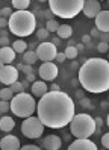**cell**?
I'll list each match as a JSON object with an SVG mask.
<instances>
[{
	"instance_id": "1",
	"label": "cell",
	"mask_w": 109,
	"mask_h": 150,
	"mask_svg": "<svg viewBox=\"0 0 109 150\" xmlns=\"http://www.w3.org/2000/svg\"><path fill=\"white\" fill-rule=\"evenodd\" d=\"M36 114L44 127L62 129L76 115V105L64 91H50L36 103Z\"/></svg>"
},
{
	"instance_id": "2",
	"label": "cell",
	"mask_w": 109,
	"mask_h": 150,
	"mask_svg": "<svg viewBox=\"0 0 109 150\" xmlns=\"http://www.w3.org/2000/svg\"><path fill=\"white\" fill-rule=\"evenodd\" d=\"M79 83L85 91L100 94L109 90V62L103 58L84 61L79 68Z\"/></svg>"
},
{
	"instance_id": "3",
	"label": "cell",
	"mask_w": 109,
	"mask_h": 150,
	"mask_svg": "<svg viewBox=\"0 0 109 150\" xmlns=\"http://www.w3.org/2000/svg\"><path fill=\"white\" fill-rule=\"evenodd\" d=\"M8 28L18 38L29 37L36 29V18L30 11H14L8 20Z\"/></svg>"
},
{
	"instance_id": "4",
	"label": "cell",
	"mask_w": 109,
	"mask_h": 150,
	"mask_svg": "<svg viewBox=\"0 0 109 150\" xmlns=\"http://www.w3.org/2000/svg\"><path fill=\"white\" fill-rule=\"evenodd\" d=\"M70 132L76 139H89L97 132L96 121L88 114H76L70 123Z\"/></svg>"
},
{
	"instance_id": "5",
	"label": "cell",
	"mask_w": 109,
	"mask_h": 150,
	"mask_svg": "<svg viewBox=\"0 0 109 150\" xmlns=\"http://www.w3.org/2000/svg\"><path fill=\"white\" fill-rule=\"evenodd\" d=\"M49 9L59 18H74L84 9V0H50Z\"/></svg>"
},
{
	"instance_id": "6",
	"label": "cell",
	"mask_w": 109,
	"mask_h": 150,
	"mask_svg": "<svg viewBox=\"0 0 109 150\" xmlns=\"http://www.w3.org/2000/svg\"><path fill=\"white\" fill-rule=\"evenodd\" d=\"M9 105H11V112L14 114V115L20 117V118H29L36 111L35 97L29 93L15 94L14 99L9 102Z\"/></svg>"
},
{
	"instance_id": "7",
	"label": "cell",
	"mask_w": 109,
	"mask_h": 150,
	"mask_svg": "<svg viewBox=\"0 0 109 150\" xmlns=\"http://www.w3.org/2000/svg\"><path fill=\"white\" fill-rule=\"evenodd\" d=\"M44 132V125L41 123V120L38 117H29V118H24L21 123V134L26 138H30V139H36L42 135Z\"/></svg>"
},
{
	"instance_id": "8",
	"label": "cell",
	"mask_w": 109,
	"mask_h": 150,
	"mask_svg": "<svg viewBox=\"0 0 109 150\" xmlns=\"http://www.w3.org/2000/svg\"><path fill=\"white\" fill-rule=\"evenodd\" d=\"M36 56L38 59H41L42 62H53L56 59V55H58V49L53 42H49V41H44L41 44H38V47L35 50Z\"/></svg>"
},
{
	"instance_id": "9",
	"label": "cell",
	"mask_w": 109,
	"mask_h": 150,
	"mask_svg": "<svg viewBox=\"0 0 109 150\" xmlns=\"http://www.w3.org/2000/svg\"><path fill=\"white\" fill-rule=\"evenodd\" d=\"M38 74L42 81H54L59 74V70H58V65L54 62H42L41 67L38 68Z\"/></svg>"
},
{
	"instance_id": "10",
	"label": "cell",
	"mask_w": 109,
	"mask_h": 150,
	"mask_svg": "<svg viewBox=\"0 0 109 150\" xmlns=\"http://www.w3.org/2000/svg\"><path fill=\"white\" fill-rule=\"evenodd\" d=\"M18 81V70L14 65H5L0 70V82L6 86H11Z\"/></svg>"
},
{
	"instance_id": "11",
	"label": "cell",
	"mask_w": 109,
	"mask_h": 150,
	"mask_svg": "<svg viewBox=\"0 0 109 150\" xmlns=\"http://www.w3.org/2000/svg\"><path fill=\"white\" fill-rule=\"evenodd\" d=\"M100 11H102L100 2H97V0H84V9H82V12L85 14V17H88V18H96L100 14Z\"/></svg>"
},
{
	"instance_id": "12",
	"label": "cell",
	"mask_w": 109,
	"mask_h": 150,
	"mask_svg": "<svg viewBox=\"0 0 109 150\" xmlns=\"http://www.w3.org/2000/svg\"><path fill=\"white\" fill-rule=\"evenodd\" d=\"M20 149H21L20 139L15 135L8 134L0 139V150H20Z\"/></svg>"
},
{
	"instance_id": "13",
	"label": "cell",
	"mask_w": 109,
	"mask_h": 150,
	"mask_svg": "<svg viewBox=\"0 0 109 150\" xmlns=\"http://www.w3.org/2000/svg\"><path fill=\"white\" fill-rule=\"evenodd\" d=\"M96 21V29L100 32V33H105L108 32L109 33V11H100V14L94 18Z\"/></svg>"
},
{
	"instance_id": "14",
	"label": "cell",
	"mask_w": 109,
	"mask_h": 150,
	"mask_svg": "<svg viewBox=\"0 0 109 150\" xmlns=\"http://www.w3.org/2000/svg\"><path fill=\"white\" fill-rule=\"evenodd\" d=\"M41 146L45 150H59L62 146V139L58 135H47L41 141Z\"/></svg>"
},
{
	"instance_id": "15",
	"label": "cell",
	"mask_w": 109,
	"mask_h": 150,
	"mask_svg": "<svg viewBox=\"0 0 109 150\" xmlns=\"http://www.w3.org/2000/svg\"><path fill=\"white\" fill-rule=\"evenodd\" d=\"M68 150H98L91 139H76L68 146Z\"/></svg>"
},
{
	"instance_id": "16",
	"label": "cell",
	"mask_w": 109,
	"mask_h": 150,
	"mask_svg": "<svg viewBox=\"0 0 109 150\" xmlns=\"http://www.w3.org/2000/svg\"><path fill=\"white\" fill-rule=\"evenodd\" d=\"M30 91H32V96L33 97H38V99H41V97L44 94L49 93V85L45 83L44 81H35L30 86Z\"/></svg>"
},
{
	"instance_id": "17",
	"label": "cell",
	"mask_w": 109,
	"mask_h": 150,
	"mask_svg": "<svg viewBox=\"0 0 109 150\" xmlns=\"http://www.w3.org/2000/svg\"><path fill=\"white\" fill-rule=\"evenodd\" d=\"M15 52L12 47H0V61L5 64V65H11L15 59Z\"/></svg>"
},
{
	"instance_id": "18",
	"label": "cell",
	"mask_w": 109,
	"mask_h": 150,
	"mask_svg": "<svg viewBox=\"0 0 109 150\" xmlns=\"http://www.w3.org/2000/svg\"><path fill=\"white\" fill-rule=\"evenodd\" d=\"M15 127V121L12 117L9 115H3L2 118H0V130L6 132V134H9V132H12Z\"/></svg>"
},
{
	"instance_id": "19",
	"label": "cell",
	"mask_w": 109,
	"mask_h": 150,
	"mask_svg": "<svg viewBox=\"0 0 109 150\" xmlns=\"http://www.w3.org/2000/svg\"><path fill=\"white\" fill-rule=\"evenodd\" d=\"M58 38L61 40H67V38H71L73 35V28L70 24H59V29H58Z\"/></svg>"
},
{
	"instance_id": "20",
	"label": "cell",
	"mask_w": 109,
	"mask_h": 150,
	"mask_svg": "<svg viewBox=\"0 0 109 150\" xmlns=\"http://www.w3.org/2000/svg\"><path fill=\"white\" fill-rule=\"evenodd\" d=\"M21 59H23V64H24V65H33V64L36 62V61H38V56H36L35 52L27 50L26 53H23Z\"/></svg>"
},
{
	"instance_id": "21",
	"label": "cell",
	"mask_w": 109,
	"mask_h": 150,
	"mask_svg": "<svg viewBox=\"0 0 109 150\" xmlns=\"http://www.w3.org/2000/svg\"><path fill=\"white\" fill-rule=\"evenodd\" d=\"M27 47H29V44H27L26 41H23V40H17V41L12 42V49H14L15 53H21V55L26 53Z\"/></svg>"
},
{
	"instance_id": "22",
	"label": "cell",
	"mask_w": 109,
	"mask_h": 150,
	"mask_svg": "<svg viewBox=\"0 0 109 150\" xmlns=\"http://www.w3.org/2000/svg\"><path fill=\"white\" fill-rule=\"evenodd\" d=\"M12 8H15V11H27V8L30 6L29 0H12L11 2Z\"/></svg>"
},
{
	"instance_id": "23",
	"label": "cell",
	"mask_w": 109,
	"mask_h": 150,
	"mask_svg": "<svg viewBox=\"0 0 109 150\" xmlns=\"http://www.w3.org/2000/svg\"><path fill=\"white\" fill-rule=\"evenodd\" d=\"M14 93H12V90L9 86H5L3 90H0V100H3V102H11L12 99H14Z\"/></svg>"
},
{
	"instance_id": "24",
	"label": "cell",
	"mask_w": 109,
	"mask_h": 150,
	"mask_svg": "<svg viewBox=\"0 0 109 150\" xmlns=\"http://www.w3.org/2000/svg\"><path fill=\"white\" fill-rule=\"evenodd\" d=\"M64 53H65V56H67V59H76L77 58V49H76V46H68L65 50H64Z\"/></svg>"
},
{
	"instance_id": "25",
	"label": "cell",
	"mask_w": 109,
	"mask_h": 150,
	"mask_svg": "<svg viewBox=\"0 0 109 150\" xmlns=\"http://www.w3.org/2000/svg\"><path fill=\"white\" fill-rule=\"evenodd\" d=\"M45 29H47L49 32H58V29H59V21L58 20H50V21H47L45 23Z\"/></svg>"
},
{
	"instance_id": "26",
	"label": "cell",
	"mask_w": 109,
	"mask_h": 150,
	"mask_svg": "<svg viewBox=\"0 0 109 150\" xmlns=\"http://www.w3.org/2000/svg\"><path fill=\"white\" fill-rule=\"evenodd\" d=\"M49 35H50V32L45 29V28H40L38 30H36V37H38L40 40H42V42H44V41H47Z\"/></svg>"
},
{
	"instance_id": "27",
	"label": "cell",
	"mask_w": 109,
	"mask_h": 150,
	"mask_svg": "<svg viewBox=\"0 0 109 150\" xmlns=\"http://www.w3.org/2000/svg\"><path fill=\"white\" fill-rule=\"evenodd\" d=\"M12 90V93L14 94H21V93H24V88H23V83L20 82V81H17L15 83H12L11 86H9Z\"/></svg>"
},
{
	"instance_id": "28",
	"label": "cell",
	"mask_w": 109,
	"mask_h": 150,
	"mask_svg": "<svg viewBox=\"0 0 109 150\" xmlns=\"http://www.w3.org/2000/svg\"><path fill=\"white\" fill-rule=\"evenodd\" d=\"M11 111V105L9 102H3L0 100V114H3V115H8V112Z\"/></svg>"
},
{
	"instance_id": "29",
	"label": "cell",
	"mask_w": 109,
	"mask_h": 150,
	"mask_svg": "<svg viewBox=\"0 0 109 150\" xmlns=\"http://www.w3.org/2000/svg\"><path fill=\"white\" fill-rule=\"evenodd\" d=\"M0 11H2V17H3V18H6V20H9V17L14 14L12 8H8V6H6V8H2Z\"/></svg>"
},
{
	"instance_id": "30",
	"label": "cell",
	"mask_w": 109,
	"mask_h": 150,
	"mask_svg": "<svg viewBox=\"0 0 109 150\" xmlns=\"http://www.w3.org/2000/svg\"><path fill=\"white\" fill-rule=\"evenodd\" d=\"M80 106L82 108H85V109H93L94 106H93V103H91V100L89 99H80Z\"/></svg>"
},
{
	"instance_id": "31",
	"label": "cell",
	"mask_w": 109,
	"mask_h": 150,
	"mask_svg": "<svg viewBox=\"0 0 109 150\" xmlns=\"http://www.w3.org/2000/svg\"><path fill=\"white\" fill-rule=\"evenodd\" d=\"M97 50L100 52V53H106V52H109V44L100 41V42L97 44Z\"/></svg>"
},
{
	"instance_id": "32",
	"label": "cell",
	"mask_w": 109,
	"mask_h": 150,
	"mask_svg": "<svg viewBox=\"0 0 109 150\" xmlns=\"http://www.w3.org/2000/svg\"><path fill=\"white\" fill-rule=\"evenodd\" d=\"M102 144L106 150H109V132H106V134L102 137Z\"/></svg>"
},
{
	"instance_id": "33",
	"label": "cell",
	"mask_w": 109,
	"mask_h": 150,
	"mask_svg": "<svg viewBox=\"0 0 109 150\" xmlns=\"http://www.w3.org/2000/svg\"><path fill=\"white\" fill-rule=\"evenodd\" d=\"M65 59H67L65 53H64V52H58V55H56V59H54V61H56V62H59V64H62V62H64V61H65Z\"/></svg>"
},
{
	"instance_id": "34",
	"label": "cell",
	"mask_w": 109,
	"mask_h": 150,
	"mask_svg": "<svg viewBox=\"0 0 109 150\" xmlns=\"http://www.w3.org/2000/svg\"><path fill=\"white\" fill-rule=\"evenodd\" d=\"M20 150H41L38 146H35V144H26V146H23Z\"/></svg>"
},
{
	"instance_id": "35",
	"label": "cell",
	"mask_w": 109,
	"mask_h": 150,
	"mask_svg": "<svg viewBox=\"0 0 109 150\" xmlns=\"http://www.w3.org/2000/svg\"><path fill=\"white\" fill-rule=\"evenodd\" d=\"M21 71L27 76V74H32L33 73V68H32V65H23V70Z\"/></svg>"
},
{
	"instance_id": "36",
	"label": "cell",
	"mask_w": 109,
	"mask_h": 150,
	"mask_svg": "<svg viewBox=\"0 0 109 150\" xmlns=\"http://www.w3.org/2000/svg\"><path fill=\"white\" fill-rule=\"evenodd\" d=\"M100 41L102 42H106V44H109V33L108 32H105V33H100Z\"/></svg>"
},
{
	"instance_id": "37",
	"label": "cell",
	"mask_w": 109,
	"mask_h": 150,
	"mask_svg": "<svg viewBox=\"0 0 109 150\" xmlns=\"http://www.w3.org/2000/svg\"><path fill=\"white\" fill-rule=\"evenodd\" d=\"M94 121H96V127L97 129H102L103 127V118L97 117V118H94Z\"/></svg>"
},
{
	"instance_id": "38",
	"label": "cell",
	"mask_w": 109,
	"mask_h": 150,
	"mask_svg": "<svg viewBox=\"0 0 109 150\" xmlns=\"http://www.w3.org/2000/svg\"><path fill=\"white\" fill-rule=\"evenodd\" d=\"M0 44H2V47H8L9 38H8V37H0Z\"/></svg>"
},
{
	"instance_id": "39",
	"label": "cell",
	"mask_w": 109,
	"mask_h": 150,
	"mask_svg": "<svg viewBox=\"0 0 109 150\" xmlns=\"http://www.w3.org/2000/svg\"><path fill=\"white\" fill-rule=\"evenodd\" d=\"M89 37L91 38H97V37H100V32L96 28H93V29H91V32H89Z\"/></svg>"
},
{
	"instance_id": "40",
	"label": "cell",
	"mask_w": 109,
	"mask_h": 150,
	"mask_svg": "<svg viewBox=\"0 0 109 150\" xmlns=\"http://www.w3.org/2000/svg\"><path fill=\"white\" fill-rule=\"evenodd\" d=\"M82 44H85V46L91 44V37L89 35H84V37H82Z\"/></svg>"
},
{
	"instance_id": "41",
	"label": "cell",
	"mask_w": 109,
	"mask_h": 150,
	"mask_svg": "<svg viewBox=\"0 0 109 150\" xmlns=\"http://www.w3.org/2000/svg\"><path fill=\"white\" fill-rule=\"evenodd\" d=\"M35 77H36V76H35V73H32V74H27V76H26V81L29 82V83H30V82L33 83V82H35Z\"/></svg>"
},
{
	"instance_id": "42",
	"label": "cell",
	"mask_w": 109,
	"mask_h": 150,
	"mask_svg": "<svg viewBox=\"0 0 109 150\" xmlns=\"http://www.w3.org/2000/svg\"><path fill=\"white\" fill-rule=\"evenodd\" d=\"M6 26H8V20H6V18H3V17H0V29L6 28Z\"/></svg>"
},
{
	"instance_id": "43",
	"label": "cell",
	"mask_w": 109,
	"mask_h": 150,
	"mask_svg": "<svg viewBox=\"0 0 109 150\" xmlns=\"http://www.w3.org/2000/svg\"><path fill=\"white\" fill-rule=\"evenodd\" d=\"M49 90H50V91H61V88H59L58 83H52V85L49 86Z\"/></svg>"
},
{
	"instance_id": "44",
	"label": "cell",
	"mask_w": 109,
	"mask_h": 150,
	"mask_svg": "<svg viewBox=\"0 0 109 150\" xmlns=\"http://www.w3.org/2000/svg\"><path fill=\"white\" fill-rule=\"evenodd\" d=\"M44 15H45V18H47V21L53 20V14L50 12V9H49V11H45V12H44Z\"/></svg>"
},
{
	"instance_id": "45",
	"label": "cell",
	"mask_w": 109,
	"mask_h": 150,
	"mask_svg": "<svg viewBox=\"0 0 109 150\" xmlns=\"http://www.w3.org/2000/svg\"><path fill=\"white\" fill-rule=\"evenodd\" d=\"M76 49H77V52H82V50H85V44H82V42L76 44Z\"/></svg>"
},
{
	"instance_id": "46",
	"label": "cell",
	"mask_w": 109,
	"mask_h": 150,
	"mask_svg": "<svg viewBox=\"0 0 109 150\" xmlns=\"http://www.w3.org/2000/svg\"><path fill=\"white\" fill-rule=\"evenodd\" d=\"M76 97H77L79 100H80V99H84V91H77V93H76Z\"/></svg>"
},
{
	"instance_id": "47",
	"label": "cell",
	"mask_w": 109,
	"mask_h": 150,
	"mask_svg": "<svg viewBox=\"0 0 109 150\" xmlns=\"http://www.w3.org/2000/svg\"><path fill=\"white\" fill-rule=\"evenodd\" d=\"M52 42L54 44V46H58V44L61 42V38H58V37H56V38H53V41H52Z\"/></svg>"
},
{
	"instance_id": "48",
	"label": "cell",
	"mask_w": 109,
	"mask_h": 150,
	"mask_svg": "<svg viewBox=\"0 0 109 150\" xmlns=\"http://www.w3.org/2000/svg\"><path fill=\"white\" fill-rule=\"evenodd\" d=\"M21 83H23V88H24V90H26V88H29V85H30L27 81H24V82H21Z\"/></svg>"
},
{
	"instance_id": "49",
	"label": "cell",
	"mask_w": 109,
	"mask_h": 150,
	"mask_svg": "<svg viewBox=\"0 0 109 150\" xmlns=\"http://www.w3.org/2000/svg\"><path fill=\"white\" fill-rule=\"evenodd\" d=\"M106 106H109L108 102H102V108H106Z\"/></svg>"
},
{
	"instance_id": "50",
	"label": "cell",
	"mask_w": 109,
	"mask_h": 150,
	"mask_svg": "<svg viewBox=\"0 0 109 150\" xmlns=\"http://www.w3.org/2000/svg\"><path fill=\"white\" fill-rule=\"evenodd\" d=\"M106 125H108V127H109V114H108V118H106Z\"/></svg>"
},
{
	"instance_id": "51",
	"label": "cell",
	"mask_w": 109,
	"mask_h": 150,
	"mask_svg": "<svg viewBox=\"0 0 109 150\" xmlns=\"http://www.w3.org/2000/svg\"><path fill=\"white\" fill-rule=\"evenodd\" d=\"M3 67H5V64H3V62H2V61H0V70H2V68H3Z\"/></svg>"
},
{
	"instance_id": "52",
	"label": "cell",
	"mask_w": 109,
	"mask_h": 150,
	"mask_svg": "<svg viewBox=\"0 0 109 150\" xmlns=\"http://www.w3.org/2000/svg\"><path fill=\"white\" fill-rule=\"evenodd\" d=\"M108 105H109V99H108Z\"/></svg>"
},
{
	"instance_id": "53",
	"label": "cell",
	"mask_w": 109,
	"mask_h": 150,
	"mask_svg": "<svg viewBox=\"0 0 109 150\" xmlns=\"http://www.w3.org/2000/svg\"><path fill=\"white\" fill-rule=\"evenodd\" d=\"M108 53H109V52H108ZM108 62H109V59H108Z\"/></svg>"
},
{
	"instance_id": "54",
	"label": "cell",
	"mask_w": 109,
	"mask_h": 150,
	"mask_svg": "<svg viewBox=\"0 0 109 150\" xmlns=\"http://www.w3.org/2000/svg\"><path fill=\"white\" fill-rule=\"evenodd\" d=\"M108 5H109V2H108Z\"/></svg>"
}]
</instances>
